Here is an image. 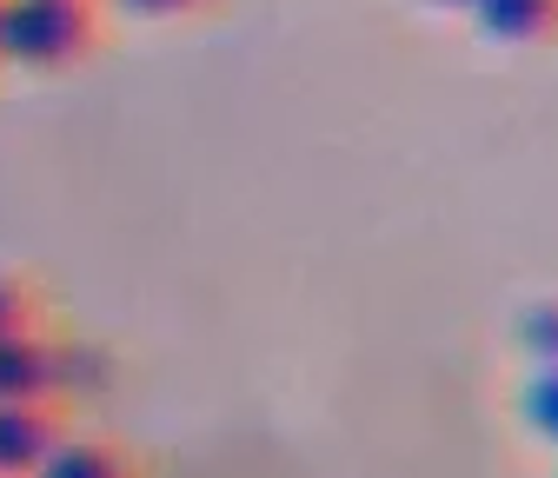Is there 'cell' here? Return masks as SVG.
I'll return each instance as SVG.
<instances>
[{
	"mask_svg": "<svg viewBox=\"0 0 558 478\" xmlns=\"http://www.w3.org/2000/svg\"><path fill=\"white\" fill-rule=\"evenodd\" d=\"M100 34L94 0H0V60L27 66V74H53L74 66Z\"/></svg>",
	"mask_w": 558,
	"mask_h": 478,
	"instance_id": "obj_1",
	"label": "cell"
},
{
	"mask_svg": "<svg viewBox=\"0 0 558 478\" xmlns=\"http://www.w3.org/2000/svg\"><path fill=\"white\" fill-rule=\"evenodd\" d=\"M60 379V339L34 319L0 339V405H53Z\"/></svg>",
	"mask_w": 558,
	"mask_h": 478,
	"instance_id": "obj_2",
	"label": "cell"
},
{
	"mask_svg": "<svg viewBox=\"0 0 558 478\" xmlns=\"http://www.w3.org/2000/svg\"><path fill=\"white\" fill-rule=\"evenodd\" d=\"M60 439V405H0V478H34Z\"/></svg>",
	"mask_w": 558,
	"mask_h": 478,
	"instance_id": "obj_3",
	"label": "cell"
},
{
	"mask_svg": "<svg viewBox=\"0 0 558 478\" xmlns=\"http://www.w3.org/2000/svg\"><path fill=\"white\" fill-rule=\"evenodd\" d=\"M465 14L493 47H538L558 34V0H472Z\"/></svg>",
	"mask_w": 558,
	"mask_h": 478,
	"instance_id": "obj_4",
	"label": "cell"
},
{
	"mask_svg": "<svg viewBox=\"0 0 558 478\" xmlns=\"http://www.w3.org/2000/svg\"><path fill=\"white\" fill-rule=\"evenodd\" d=\"M34 478H133V471H126V458H120L107 439H81V432H66V439L47 452V465H40Z\"/></svg>",
	"mask_w": 558,
	"mask_h": 478,
	"instance_id": "obj_5",
	"label": "cell"
},
{
	"mask_svg": "<svg viewBox=\"0 0 558 478\" xmlns=\"http://www.w3.org/2000/svg\"><path fill=\"white\" fill-rule=\"evenodd\" d=\"M113 385V366L100 346H87V339H60V379H53V405L60 399H100Z\"/></svg>",
	"mask_w": 558,
	"mask_h": 478,
	"instance_id": "obj_6",
	"label": "cell"
},
{
	"mask_svg": "<svg viewBox=\"0 0 558 478\" xmlns=\"http://www.w3.org/2000/svg\"><path fill=\"white\" fill-rule=\"evenodd\" d=\"M519 419L558 452V366H532L525 385H519Z\"/></svg>",
	"mask_w": 558,
	"mask_h": 478,
	"instance_id": "obj_7",
	"label": "cell"
},
{
	"mask_svg": "<svg viewBox=\"0 0 558 478\" xmlns=\"http://www.w3.org/2000/svg\"><path fill=\"white\" fill-rule=\"evenodd\" d=\"M519 346L532 353V366H558V299H545L519 319Z\"/></svg>",
	"mask_w": 558,
	"mask_h": 478,
	"instance_id": "obj_8",
	"label": "cell"
},
{
	"mask_svg": "<svg viewBox=\"0 0 558 478\" xmlns=\"http://www.w3.org/2000/svg\"><path fill=\"white\" fill-rule=\"evenodd\" d=\"M21 326H34V293H27L21 280H8V272H0V339L21 332Z\"/></svg>",
	"mask_w": 558,
	"mask_h": 478,
	"instance_id": "obj_9",
	"label": "cell"
},
{
	"mask_svg": "<svg viewBox=\"0 0 558 478\" xmlns=\"http://www.w3.org/2000/svg\"><path fill=\"white\" fill-rule=\"evenodd\" d=\"M107 8H120V14H140V21H167V14H186V8H199V0H107Z\"/></svg>",
	"mask_w": 558,
	"mask_h": 478,
	"instance_id": "obj_10",
	"label": "cell"
},
{
	"mask_svg": "<svg viewBox=\"0 0 558 478\" xmlns=\"http://www.w3.org/2000/svg\"><path fill=\"white\" fill-rule=\"evenodd\" d=\"M426 8H439V14H465L472 0H426Z\"/></svg>",
	"mask_w": 558,
	"mask_h": 478,
	"instance_id": "obj_11",
	"label": "cell"
}]
</instances>
